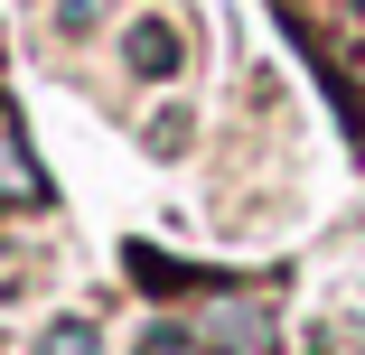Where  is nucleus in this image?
I'll list each match as a JSON object with an SVG mask.
<instances>
[{
    "label": "nucleus",
    "mask_w": 365,
    "mask_h": 355,
    "mask_svg": "<svg viewBox=\"0 0 365 355\" xmlns=\"http://www.w3.org/2000/svg\"><path fill=\"white\" fill-rule=\"evenodd\" d=\"M0 206H47V169L29 159V131L0 103Z\"/></svg>",
    "instance_id": "1"
},
{
    "label": "nucleus",
    "mask_w": 365,
    "mask_h": 355,
    "mask_svg": "<svg viewBox=\"0 0 365 355\" xmlns=\"http://www.w3.org/2000/svg\"><path fill=\"white\" fill-rule=\"evenodd\" d=\"M197 337H206L215 355H262L272 318H262V309H235V300H225V309H206V318H197Z\"/></svg>",
    "instance_id": "2"
},
{
    "label": "nucleus",
    "mask_w": 365,
    "mask_h": 355,
    "mask_svg": "<svg viewBox=\"0 0 365 355\" xmlns=\"http://www.w3.org/2000/svg\"><path fill=\"white\" fill-rule=\"evenodd\" d=\"M178 65H187L178 19H140V28H131V75H178Z\"/></svg>",
    "instance_id": "3"
},
{
    "label": "nucleus",
    "mask_w": 365,
    "mask_h": 355,
    "mask_svg": "<svg viewBox=\"0 0 365 355\" xmlns=\"http://www.w3.org/2000/svg\"><path fill=\"white\" fill-rule=\"evenodd\" d=\"M38 355H94V327H85V318H66V327H47Z\"/></svg>",
    "instance_id": "4"
}]
</instances>
